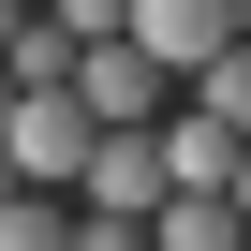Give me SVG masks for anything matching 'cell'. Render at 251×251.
I'll return each instance as SVG.
<instances>
[{"label":"cell","mask_w":251,"mask_h":251,"mask_svg":"<svg viewBox=\"0 0 251 251\" xmlns=\"http://www.w3.org/2000/svg\"><path fill=\"white\" fill-rule=\"evenodd\" d=\"M0 118H15V74H0Z\"/></svg>","instance_id":"15"},{"label":"cell","mask_w":251,"mask_h":251,"mask_svg":"<svg viewBox=\"0 0 251 251\" xmlns=\"http://www.w3.org/2000/svg\"><path fill=\"white\" fill-rule=\"evenodd\" d=\"M74 59H89V45H74L59 15H45V0L15 15V45H0V74H15V89H74Z\"/></svg>","instance_id":"6"},{"label":"cell","mask_w":251,"mask_h":251,"mask_svg":"<svg viewBox=\"0 0 251 251\" xmlns=\"http://www.w3.org/2000/svg\"><path fill=\"white\" fill-rule=\"evenodd\" d=\"M15 15H30V0H0V45H15Z\"/></svg>","instance_id":"13"},{"label":"cell","mask_w":251,"mask_h":251,"mask_svg":"<svg viewBox=\"0 0 251 251\" xmlns=\"http://www.w3.org/2000/svg\"><path fill=\"white\" fill-rule=\"evenodd\" d=\"M0 207H15V163H0Z\"/></svg>","instance_id":"14"},{"label":"cell","mask_w":251,"mask_h":251,"mask_svg":"<svg viewBox=\"0 0 251 251\" xmlns=\"http://www.w3.org/2000/svg\"><path fill=\"white\" fill-rule=\"evenodd\" d=\"M236 45H251V0H236Z\"/></svg>","instance_id":"16"},{"label":"cell","mask_w":251,"mask_h":251,"mask_svg":"<svg viewBox=\"0 0 251 251\" xmlns=\"http://www.w3.org/2000/svg\"><path fill=\"white\" fill-rule=\"evenodd\" d=\"M74 103L103 118V133H163V118H177V74L118 30V45H89V59H74Z\"/></svg>","instance_id":"2"},{"label":"cell","mask_w":251,"mask_h":251,"mask_svg":"<svg viewBox=\"0 0 251 251\" xmlns=\"http://www.w3.org/2000/svg\"><path fill=\"white\" fill-rule=\"evenodd\" d=\"M0 251H74V207L59 192H15V207H0Z\"/></svg>","instance_id":"9"},{"label":"cell","mask_w":251,"mask_h":251,"mask_svg":"<svg viewBox=\"0 0 251 251\" xmlns=\"http://www.w3.org/2000/svg\"><path fill=\"white\" fill-rule=\"evenodd\" d=\"M74 251H148V222H103V207H74Z\"/></svg>","instance_id":"11"},{"label":"cell","mask_w":251,"mask_h":251,"mask_svg":"<svg viewBox=\"0 0 251 251\" xmlns=\"http://www.w3.org/2000/svg\"><path fill=\"white\" fill-rule=\"evenodd\" d=\"M133 45H148V59H163V74L192 89V74H207V59L236 45V0H133Z\"/></svg>","instance_id":"4"},{"label":"cell","mask_w":251,"mask_h":251,"mask_svg":"<svg viewBox=\"0 0 251 251\" xmlns=\"http://www.w3.org/2000/svg\"><path fill=\"white\" fill-rule=\"evenodd\" d=\"M236 148H251V133H222V118H192V103L163 118V177H177V192H222V177H236Z\"/></svg>","instance_id":"5"},{"label":"cell","mask_w":251,"mask_h":251,"mask_svg":"<svg viewBox=\"0 0 251 251\" xmlns=\"http://www.w3.org/2000/svg\"><path fill=\"white\" fill-rule=\"evenodd\" d=\"M45 15H59L74 45H118V30H133V0H45Z\"/></svg>","instance_id":"10"},{"label":"cell","mask_w":251,"mask_h":251,"mask_svg":"<svg viewBox=\"0 0 251 251\" xmlns=\"http://www.w3.org/2000/svg\"><path fill=\"white\" fill-rule=\"evenodd\" d=\"M222 207H236V222H251V148H236V177H222Z\"/></svg>","instance_id":"12"},{"label":"cell","mask_w":251,"mask_h":251,"mask_svg":"<svg viewBox=\"0 0 251 251\" xmlns=\"http://www.w3.org/2000/svg\"><path fill=\"white\" fill-rule=\"evenodd\" d=\"M148 251H251V222H236L222 192H177V207L148 222Z\"/></svg>","instance_id":"7"},{"label":"cell","mask_w":251,"mask_h":251,"mask_svg":"<svg viewBox=\"0 0 251 251\" xmlns=\"http://www.w3.org/2000/svg\"><path fill=\"white\" fill-rule=\"evenodd\" d=\"M74 207H103V222H163V207H177L163 133H103V148H89V177H74Z\"/></svg>","instance_id":"3"},{"label":"cell","mask_w":251,"mask_h":251,"mask_svg":"<svg viewBox=\"0 0 251 251\" xmlns=\"http://www.w3.org/2000/svg\"><path fill=\"white\" fill-rule=\"evenodd\" d=\"M177 103H192V118H222V133H251V45H222V59L177 89Z\"/></svg>","instance_id":"8"},{"label":"cell","mask_w":251,"mask_h":251,"mask_svg":"<svg viewBox=\"0 0 251 251\" xmlns=\"http://www.w3.org/2000/svg\"><path fill=\"white\" fill-rule=\"evenodd\" d=\"M89 148H103V118H89L74 89H15V118H0L15 192H74V177H89Z\"/></svg>","instance_id":"1"}]
</instances>
